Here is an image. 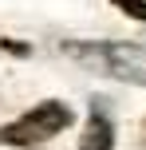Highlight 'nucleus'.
I'll return each mask as SVG.
<instances>
[{
	"label": "nucleus",
	"mask_w": 146,
	"mask_h": 150,
	"mask_svg": "<svg viewBox=\"0 0 146 150\" xmlns=\"http://www.w3.org/2000/svg\"><path fill=\"white\" fill-rule=\"evenodd\" d=\"M63 127H71V107H63V103H55V99H47V103H39L36 111H28L20 122L4 127V130H0V142L32 146V142H39V138L59 134Z\"/></svg>",
	"instance_id": "2"
},
{
	"label": "nucleus",
	"mask_w": 146,
	"mask_h": 150,
	"mask_svg": "<svg viewBox=\"0 0 146 150\" xmlns=\"http://www.w3.org/2000/svg\"><path fill=\"white\" fill-rule=\"evenodd\" d=\"M0 47H8L12 55H28V52H32V47H24V44H12V40H0Z\"/></svg>",
	"instance_id": "5"
},
{
	"label": "nucleus",
	"mask_w": 146,
	"mask_h": 150,
	"mask_svg": "<svg viewBox=\"0 0 146 150\" xmlns=\"http://www.w3.org/2000/svg\"><path fill=\"white\" fill-rule=\"evenodd\" d=\"M59 52L91 71L146 87V44H95V40L75 44V40H67V44H59Z\"/></svg>",
	"instance_id": "1"
},
{
	"label": "nucleus",
	"mask_w": 146,
	"mask_h": 150,
	"mask_svg": "<svg viewBox=\"0 0 146 150\" xmlns=\"http://www.w3.org/2000/svg\"><path fill=\"white\" fill-rule=\"evenodd\" d=\"M115 8H123L126 16H134V20H146V0H111Z\"/></svg>",
	"instance_id": "4"
},
{
	"label": "nucleus",
	"mask_w": 146,
	"mask_h": 150,
	"mask_svg": "<svg viewBox=\"0 0 146 150\" xmlns=\"http://www.w3.org/2000/svg\"><path fill=\"white\" fill-rule=\"evenodd\" d=\"M111 142H115V130H111L107 115H103V111H91V119H87V130H83V142H79V150H111Z\"/></svg>",
	"instance_id": "3"
}]
</instances>
